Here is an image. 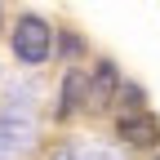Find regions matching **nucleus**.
Wrapping results in <instances>:
<instances>
[{"instance_id":"1","label":"nucleus","mask_w":160,"mask_h":160,"mask_svg":"<svg viewBox=\"0 0 160 160\" xmlns=\"http://www.w3.org/2000/svg\"><path fill=\"white\" fill-rule=\"evenodd\" d=\"M9 45H13V53H18V62L40 67V62H49V53H53V31H49L45 18L22 13L18 27H13V36H9Z\"/></svg>"},{"instance_id":"2","label":"nucleus","mask_w":160,"mask_h":160,"mask_svg":"<svg viewBox=\"0 0 160 160\" xmlns=\"http://www.w3.org/2000/svg\"><path fill=\"white\" fill-rule=\"evenodd\" d=\"M116 138H125L129 147H156L160 142V125L147 111H129V116L116 120Z\"/></svg>"},{"instance_id":"3","label":"nucleus","mask_w":160,"mask_h":160,"mask_svg":"<svg viewBox=\"0 0 160 160\" xmlns=\"http://www.w3.org/2000/svg\"><path fill=\"white\" fill-rule=\"evenodd\" d=\"M89 102V80L85 71H67L62 76V89H58V120H67L71 111H80Z\"/></svg>"},{"instance_id":"4","label":"nucleus","mask_w":160,"mask_h":160,"mask_svg":"<svg viewBox=\"0 0 160 160\" xmlns=\"http://www.w3.org/2000/svg\"><path fill=\"white\" fill-rule=\"evenodd\" d=\"M120 89V76H116V62H98V76H93V102H107V98Z\"/></svg>"},{"instance_id":"5","label":"nucleus","mask_w":160,"mask_h":160,"mask_svg":"<svg viewBox=\"0 0 160 160\" xmlns=\"http://www.w3.org/2000/svg\"><path fill=\"white\" fill-rule=\"evenodd\" d=\"M120 98H125V116L129 111H147V98H142L138 85H120Z\"/></svg>"},{"instance_id":"6","label":"nucleus","mask_w":160,"mask_h":160,"mask_svg":"<svg viewBox=\"0 0 160 160\" xmlns=\"http://www.w3.org/2000/svg\"><path fill=\"white\" fill-rule=\"evenodd\" d=\"M80 49H85V40H80V36H62V53H67V58H76Z\"/></svg>"},{"instance_id":"7","label":"nucleus","mask_w":160,"mask_h":160,"mask_svg":"<svg viewBox=\"0 0 160 160\" xmlns=\"http://www.w3.org/2000/svg\"><path fill=\"white\" fill-rule=\"evenodd\" d=\"M156 160H160V156H156Z\"/></svg>"}]
</instances>
